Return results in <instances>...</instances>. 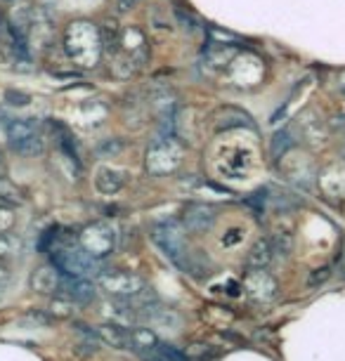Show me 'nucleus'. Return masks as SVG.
Listing matches in <instances>:
<instances>
[{
    "label": "nucleus",
    "mask_w": 345,
    "mask_h": 361,
    "mask_svg": "<svg viewBox=\"0 0 345 361\" xmlns=\"http://www.w3.org/2000/svg\"><path fill=\"white\" fill-rule=\"evenodd\" d=\"M64 47L78 66H95L102 52V33L87 22H76L69 26L64 36Z\"/></svg>",
    "instance_id": "1"
},
{
    "label": "nucleus",
    "mask_w": 345,
    "mask_h": 361,
    "mask_svg": "<svg viewBox=\"0 0 345 361\" xmlns=\"http://www.w3.org/2000/svg\"><path fill=\"white\" fill-rule=\"evenodd\" d=\"M152 238L154 243L161 248L168 260L173 264H178L182 269L185 267V260H187V229L182 222H175V220H166V222H159L152 227Z\"/></svg>",
    "instance_id": "2"
},
{
    "label": "nucleus",
    "mask_w": 345,
    "mask_h": 361,
    "mask_svg": "<svg viewBox=\"0 0 345 361\" xmlns=\"http://www.w3.org/2000/svg\"><path fill=\"white\" fill-rule=\"evenodd\" d=\"M97 286L104 293H109L111 298L133 300L142 295V290H145V279L123 269H104L97 271Z\"/></svg>",
    "instance_id": "3"
},
{
    "label": "nucleus",
    "mask_w": 345,
    "mask_h": 361,
    "mask_svg": "<svg viewBox=\"0 0 345 361\" xmlns=\"http://www.w3.org/2000/svg\"><path fill=\"white\" fill-rule=\"evenodd\" d=\"M180 163H182V147L173 137L157 140L147 149L145 168L150 175H157V177L168 175V173H173V170H178Z\"/></svg>",
    "instance_id": "4"
},
{
    "label": "nucleus",
    "mask_w": 345,
    "mask_h": 361,
    "mask_svg": "<svg viewBox=\"0 0 345 361\" xmlns=\"http://www.w3.org/2000/svg\"><path fill=\"white\" fill-rule=\"evenodd\" d=\"M50 262L62 271L64 276H87L97 271V257L85 253L83 248H52Z\"/></svg>",
    "instance_id": "5"
},
{
    "label": "nucleus",
    "mask_w": 345,
    "mask_h": 361,
    "mask_svg": "<svg viewBox=\"0 0 345 361\" xmlns=\"http://www.w3.org/2000/svg\"><path fill=\"white\" fill-rule=\"evenodd\" d=\"M78 246L92 257H107L116 246V231L107 222H92L78 234Z\"/></svg>",
    "instance_id": "6"
},
{
    "label": "nucleus",
    "mask_w": 345,
    "mask_h": 361,
    "mask_svg": "<svg viewBox=\"0 0 345 361\" xmlns=\"http://www.w3.org/2000/svg\"><path fill=\"white\" fill-rule=\"evenodd\" d=\"M243 290L255 302H270L277 295V281L267 274L265 269H253L243 279Z\"/></svg>",
    "instance_id": "7"
},
{
    "label": "nucleus",
    "mask_w": 345,
    "mask_h": 361,
    "mask_svg": "<svg viewBox=\"0 0 345 361\" xmlns=\"http://www.w3.org/2000/svg\"><path fill=\"white\" fill-rule=\"evenodd\" d=\"M182 224H185L187 231L192 234H204L215 224V208L206 206V203H192L185 210V217H182Z\"/></svg>",
    "instance_id": "8"
},
{
    "label": "nucleus",
    "mask_w": 345,
    "mask_h": 361,
    "mask_svg": "<svg viewBox=\"0 0 345 361\" xmlns=\"http://www.w3.org/2000/svg\"><path fill=\"white\" fill-rule=\"evenodd\" d=\"M59 271L55 264H40L38 269H33L31 274V288L36 293H43V295H50V293H55L59 286H62V279H59Z\"/></svg>",
    "instance_id": "9"
},
{
    "label": "nucleus",
    "mask_w": 345,
    "mask_h": 361,
    "mask_svg": "<svg viewBox=\"0 0 345 361\" xmlns=\"http://www.w3.org/2000/svg\"><path fill=\"white\" fill-rule=\"evenodd\" d=\"M123 185H126V173L119 168L102 166V168H97V173H95V187H97V192L104 196L119 194L121 189H123Z\"/></svg>",
    "instance_id": "10"
},
{
    "label": "nucleus",
    "mask_w": 345,
    "mask_h": 361,
    "mask_svg": "<svg viewBox=\"0 0 345 361\" xmlns=\"http://www.w3.org/2000/svg\"><path fill=\"white\" fill-rule=\"evenodd\" d=\"M59 288L64 290V298H69L76 305H87L95 300V286L87 281L85 276H66V281H62Z\"/></svg>",
    "instance_id": "11"
},
{
    "label": "nucleus",
    "mask_w": 345,
    "mask_h": 361,
    "mask_svg": "<svg viewBox=\"0 0 345 361\" xmlns=\"http://www.w3.org/2000/svg\"><path fill=\"white\" fill-rule=\"evenodd\" d=\"M215 130H229V128H241V126H248L253 128V121L248 114H243L241 109H234V106H220L218 111L211 116Z\"/></svg>",
    "instance_id": "12"
},
{
    "label": "nucleus",
    "mask_w": 345,
    "mask_h": 361,
    "mask_svg": "<svg viewBox=\"0 0 345 361\" xmlns=\"http://www.w3.org/2000/svg\"><path fill=\"white\" fill-rule=\"evenodd\" d=\"M97 338L102 340L104 345H111L116 350H131V336H128V329L116 324H102L95 329Z\"/></svg>",
    "instance_id": "13"
},
{
    "label": "nucleus",
    "mask_w": 345,
    "mask_h": 361,
    "mask_svg": "<svg viewBox=\"0 0 345 361\" xmlns=\"http://www.w3.org/2000/svg\"><path fill=\"white\" fill-rule=\"evenodd\" d=\"M5 133H8L10 147L19 145L24 140H31L38 135V126L33 118H12L8 126H5Z\"/></svg>",
    "instance_id": "14"
},
{
    "label": "nucleus",
    "mask_w": 345,
    "mask_h": 361,
    "mask_svg": "<svg viewBox=\"0 0 345 361\" xmlns=\"http://www.w3.org/2000/svg\"><path fill=\"white\" fill-rule=\"evenodd\" d=\"M272 257H274V243L270 238H258L251 246V250H248L246 262L251 269H265L272 262Z\"/></svg>",
    "instance_id": "15"
},
{
    "label": "nucleus",
    "mask_w": 345,
    "mask_h": 361,
    "mask_svg": "<svg viewBox=\"0 0 345 361\" xmlns=\"http://www.w3.org/2000/svg\"><path fill=\"white\" fill-rule=\"evenodd\" d=\"M142 359L145 361H192L185 352H180L178 347L166 345V343H159L157 347H152V350L142 352Z\"/></svg>",
    "instance_id": "16"
},
{
    "label": "nucleus",
    "mask_w": 345,
    "mask_h": 361,
    "mask_svg": "<svg viewBox=\"0 0 345 361\" xmlns=\"http://www.w3.org/2000/svg\"><path fill=\"white\" fill-rule=\"evenodd\" d=\"M128 336H131V350L140 352V354L159 345L157 333H154L152 329H142V326H135V329H128Z\"/></svg>",
    "instance_id": "17"
},
{
    "label": "nucleus",
    "mask_w": 345,
    "mask_h": 361,
    "mask_svg": "<svg viewBox=\"0 0 345 361\" xmlns=\"http://www.w3.org/2000/svg\"><path fill=\"white\" fill-rule=\"evenodd\" d=\"M293 145H296V142H293V137H291V130H289V128H284V130L274 133L272 145H270V154H272L274 161H282Z\"/></svg>",
    "instance_id": "18"
},
{
    "label": "nucleus",
    "mask_w": 345,
    "mask_h": 361,
    "mask_svg": "<svg viewBox=\"0 0 345 361\" xmlns=\"http://www.w3.org/2000/svg\"><path fill=\"white\" fill-rule=\"evenodd\" d=\"M19 253V238L3 231L0 234V257H12Z\"/></svg>",
    "instance_id": "19"
},
{
    "label": "nucleus",
    "mask_w": 345,
    "mask_h": 361,
    "mask_svg": "<svg viewBox=\"0 0 345 361\" xmlns=\"http://www.w3.org/2000/svg\"><path fill=\"white\" fill-rule=\"evenodd\" d=\"M73 305L76 302H71L69 298H64V300H55V302L50 305V312L55 317H62V319H69L73 317Z\"/></svg>",
    "instance_id": "20"
},
{
    "label": "nucleus",
    "mask_w": 345,
    "mask_h": 361,
    "mask_svg": "<svg viewBox=\"0 0 345 361\" xmlns=\"http://www.w3.org/2000/svg\"><path fill=\"white\" fill-rule=\"evenodd\" d=\"M5 102L12 106H26L31 102V97L22 90H5Z\"/></svg>",
    "instance_id": "21"
},
{
    "label": "nucleus",
    "mask_w": 345,
    "mask_h": 361,
    "mask_svg": "<svg viewBox=\"0 0 345 361\" xmlns=\"http://www.w3.org/2000/svg\"><path fill=\"white\" fill-rule=\"evenodd\" d=\"M57 231H59V227H50V229H47L45 234H43V238H40L38 248L43 250V253H45V250H52V246H50V243H52V241H57V238H59V234H57Z\"/></svg>",
    "instance_id": "22"
},
{
    "label": "nucleus",
    "mask_w": 345,
    "mask_h": 361,
    "mask_svg": "<svg viewBox=\"0 0 345 361\" xmlns=\"http://www.w3.org/2000/svg\"><path fill=\"white\" fill-rule=\"evenodd\" d=\"M121 149H123V145H121L119 140H107L102 147H99V154L102 156H116Z\"/></svg>",
    "instance_id": "23"
},
{
    "label": "nucleus",
    "mask_w": 345,
    "mask_h": 361,
    "mask_svg": "<svg viewBox=\"0 0 345 361\" xmlns=\"http://www.w3.org/2000/svg\"><path fill=\"white\" fill-rule=\"evenodd\" d=\"M10 224H12V213L3 206V203H0V234H3V231H8Z\"/></svg>",
    "instance_id": "24"
},
{
    "label": "nucleus",
    "mask_w": 345,
    "mask_h": 361,
    "mask_svg": "<svg viewBox=\"0 0 345 361\" xmlns=\"http://www.w3.org/2000/svg\"><path fill=\"white\" fill-rule=\"evenodd\" d=\"M175 15H178L180 22L185 24V29H187V31H194V29H196V22H194V19L189 17V15H185L182 10H175Z\"/></svg>",
    "instance_id": "25"
},
{
    "label": "nucleus",
    "mask_w": 345,
    "mask_h": 361,
    "mask_svg": "<svg viewBox=\"0 0 345 361\" xmlns=\"http://www.w3.org/2000/svg\"><path fill=\"white\" fill-rule=\"evenodd\" d=\"M10 288V271L0 267V295H5V290Z\"/></svg>",
    "instance_id": "26"
},
{
    "label": "nucleus",
    "mask_w": 345,
    "mask_h": 361,
    "mask_svg": "<svg viewBox=\"0 0 345 361\" xmlns=\"http://www.w3.org/2000/svg\"><path fill=\"white\" fill-rule=\"evenodd\" d=\"M331 274V269L329 267H324V269H317V274H313V279H310V286H317V283H322L324 281V279H327Z\"/></svg>",
    "instance_id": "27"
},
{
    "label": "nucleus",
    "mask_w": 345,
    "mask_h": 361,
    "mask_svg": "<svg viewBox=\"0 0 345 361\" xmlns=\"http://www.w3.org/2000/svg\"><path fill=\"white\" fill-rule=\"evenodd\" d=\"M138 3H140V0H119V10L121 12H128V10H133Z\"/></svg>",
    "instance_id": "28"
},
{
    "label": "nucleus",
    "mask_w": 345,
    "mask_h": 361,
    "mask_svg": "<svg viewBox=\"0 0 345 361\" xmlns=\"http://www.w3.org/2000/svg\"><path fill=\"white\" fill-rule=\"evenodd\" d=\"M338 90H341L345 94V69L338 73Z\"/></svg>",
    "instance_id": "29"
},
{
    "label": "nucleus",
    "mask_w": 345,
    "mask_h": 361,
    "mask_svg": "<svg viewBox=\"0 0 345 361\" xmlns=\"http://www.w3.org/2000/svg\"><path fill=\"white\" fill-rule=\"evenodd\" d=\"M343 274H345V255H343Z\"/></svg>",
    "instance_id": "30"
}]
</instances>
